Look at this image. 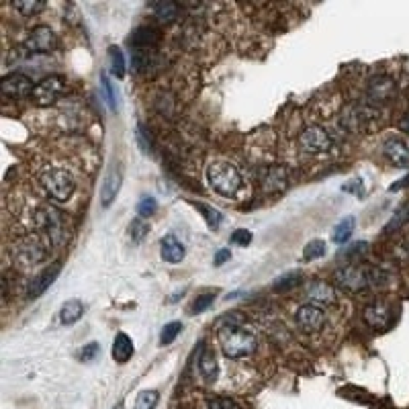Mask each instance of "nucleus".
<instances>
[{
  "mask_svg": "<svg viewBox=\"0 0 409 409\" xmlns=\"http://www.w3.org/2000/svg\"><path fill=\"white\" fill-rule=\"evenodd\" d=\"M217 334H219L222 350L227 358H233V360L246 358V356L254 354L258 348V335L254 334V330H250L246 326V322L237 313L225 315L219 322Z\"/></svg>",
  "mask_w": 409,
  "mask_h": 409,
  "instance_id": "1",
  "label": "nucleus"
},
{
  "mask_svg": "<svg viewBox=\"0 0 409 409\" xmlns=\"http://www.w3.org/2000/svg\"><path fill=\"white\" fill-rule=\"evenodd\" d=\"M391 281V274L376 266H362V264H346L334 272V283L350 293L362 289H383Z\"/></svg>",
  "mask_w": 409,
  "mask_h": 409,
  "instance_id": "2",
  "label": "nucleus"
},
{
  "mask_svg": "<svg viewBox=\"0 0 409 409\" xmlns=\"http://www.w3.org/2000/svg\"><path fill=\"white\" fill-rule=\"evenodd\" d=\"M207 183L219 197H225V199L235 197L244 185L240 170L233 164L224 162V160L211 162L207 166Z\"/></svg>",
  "mask_w": 409,
  "mask_h": 409,
  "instance_id": "3",
  "label": "nucleus"
},
{
  "mask_svg": "<svg viewBox=\"0 0 409 409\" xmlns=\"http://www.w3.org/2000/svg\"><path fill=\"white\" fill-rule=\"evenodd\" d=\"M35 227L39 233L51 244V246H60L64 244L66 235H68V222L64 217V213L53 207V205H43L35 211Z\"/></svg>",
  "mask_w": 409,
  "mask_h": 409,
  "instance_id": "4",
  "label": "nucleus"
},
{
  "mask_svg": "<svg viewBox=\"0 0 409 409\" xmlns=\"http://www.w3.org/2000/svg\"><path fill=\"white\" fill-rule=\"evenodd\" d=\"M47 244L49 242L41 233H25V235L17 237V242L12 244V258L25 268L35 266L39 262L45 260Z\"/></svg>",
  "mask_w": 409,
  "mask_h": 409,
  "instance_id": "5",
  "label": "nucleus"
},
{
  "mask_svg": "<svg viewBox=\"0 0 409 409\" xmlns=\"http://www.w3.org/2000/svg\"><path fill=\"white\" fill-rule=\"evenodd\" d=\"M41 186L56 201H68L76 190L74 176L66 168H47L41 174Z\"/></svg>",
  "mask_w": 409,
  "mask_h": 409,
  "instance_id": "6",
  "label": "nucleus"
},
{
  "mask_svg": "<svg viewBox=\"0 0 409 409\" xmlns=\"http://www.w3.org/2000/svg\"><path fill=\"white\" fill-rule=\"evenodd\" d=\"M299 146L307 153H326V151L332 149L334 142H332V137H330V133L326 129H322L317 125H311V127L301 131Z\"/></svg>",
  "mask_w": 409,
  "mask_h": 409,
  "instance_id": "7",
  "label": "nucleus"
},
{
  "mask_svg": "<svg viewBox=\"0 0 409 409\" xmlns=\"http://www.w3.org/2000/svg\"><path fill=\"white\" fill-rule=\"evenodd\" d=\"M295 319L305 334H315L326 326V309L317 303H307V305L299 307Z\"/></svg>",
  "mask_w": 409,
  "mask_h": 409,
  "instance_id": "8",
  "label": "nucleus"
},
{
  "mask_svg": "<svg viewBox=\"0 0 409 409\" xmlns=\"http://www.w3.org/2000/svg\"><path fill=\"white\" fill-rule=\"evenodd\" d=\"M23 45L29 53H49L58 47V37L49 27L39 25V27L29 31V35H27Z\"/></svg>",
  "mask_w": 409,
  "mask_h": 409,
  "instance_id": "9",
  "label": "nucleus"
},
{
  "mask_svg": "<svg viewBox=\"0 0 409 409\" xmlns=\"http://www.w3.org/2000/svg\"><path fill=\"white\" fill-rule=\"evenodd\" d=\"M33 82L31 78L21 72H12V74L4 76L2 82H0V90L4 97L8 99H27V97H33Z\"/></svg>",
  "mask_w": 409,
  "mask_h": 409,
  "instance_id": "10",
  "label": "nucleus"
},
{
  "mask_svg": "<svg viewBox=\"0 0 409 409\" xmlns=\"http://www.w3.org/2000/svg\"><path fill=\"white\" fill-rule=\"evenodd\" d=\"M397 84L391 76H374L367 86V99L372 105H385L395 99Z\"/></svg>",
  "mask_w": 409,
  "mask_h": 409,
  "instance_id": "11",
  "label": "nucleus"
},
{
  "mask_svg": "<svg viewBox=\"0 0 409 409\" xmlns=\"http://www.w3.org/2000/svg\"><path fill=\"white\" fill-rule=\"evenodd\" d=\"M64 92V80L60 76H49L45 80H41L33 88V101L39 107H49L53 105L60 94Z\"/></svg>",
  "mask_w": 409,
  "mask_h": 409,
  "instance_id": "12",
  "label": "nucleus"
},
{
  "mask_svg": "<svg viewBox=\"0 0 409 409\" xmlns=\"http://www.w3.org/2000/svg\"><path fill=\"white\" fill-rule=\"evenodd\" d=\"M62 272V262H51L49 266H45L37 276H33V281L29 283V289H27V297L29 299H37L41 297L53 283L56 278L60 276Z\"/></svg>",
  "mask_w": 409,
  "mask_h": 409,
  "instance_id": "13",
  "label": "nucleus"
},
{
  "mask_svg": "<svg viewBox=\"0 0 409 409\" xmlns=\"http://www.w3.org/2000/svg\"><path fill=\"white\" fill-rule=\"evenodd\" d=\"M383 153H385V158L393 166H397V168H409V148L406 146V142H401L397 137L387 140L385 146H383Z\"/></svg>",
  "mask_w": 409,
  "mask_h": 409,
  "instance_id": "14",
  "label": "nucleus"
},
{
  "mask_svg": "<svg viewBox=\"0 0 409 409\" xmlns=\"http://www.w3.org/2000/svg\"><path fill=\"white\" fill-rule=\"evenodd\" d=\"M372 111L367 107H350L348 111L342 115V125L350 131V133H360L367 125V121L371 119Z\"/></svg>",
  "mask_w": 409,
  "mask_h": 409,
  "instance_id": "15",
  "label": "nucleus"
},
{
  "mask_svg": "<svg viewBox=\"0 0 409 409\" xmlns=\"http://www.w3.org/2000/svg\"><path fill=\"white\" fill-rule=\"evenodd\" d=\"M121 185H123V174H121V168L119 166H112L105 178V185H103V190H101V203L103 207H109L115 197L119 194L121 190Z\"/></svg>",
  "mask_w": 409,
  "mask_h": 409,
  "instance_id": "16",
  "label": "nucleus"
},
{
  "mask_svg": "<svg viewBox=\"0 0 409 409\" xmlns=\"http://www.w3.org/2000/svg\"><path fill=\"white\" fill-rule=\"evenodd\" d=\"M365 322L374 328V330H381L385 326H389L391 322V309L385 305V303H372L365 309Z\"/></svg>",
  "mask_w": 409,
  "mask_h": 409,
  "instance_id": "17",
  "label": "nucleus"
},
{
  "mask_svg": "<svg viewBox=\"0 0 409 409\" xmlns=\"http://www.w3.org/2000/svg\"><path fill=\"white\" fill-rule=\"evenodd\" d=\"M160 252H162V258L166 262H170V264H178L185 258V246L172 233L162 240V250Z\"/></svg>",
  "mask_w": 409,
  "mask_h": 409,
  "instance_id": "18",
  "label": "nucleus"
},
{
  "mask_svg": "<svg viewBox=\"0 0 409 409\" xmlns=\"http://www.w3.org/2000/svg\"><path fill=\"white\" fill-rule=\"evenodd\" d=\"M158 41H160V33L153 27H137L129 37L133 49H151Z\"/></svg>",
  "mask_w": 409,
  "mask_h": 409,
  "instance_id": "19",
  "label": "nucleus"
},
{
  "mask_svg": "<svg viewBox=\"0 0 409 409\" xmlns=\"http://www.w3.org/2000/svg\"><path fill=\"white\" fill-rule=\"evenodd\" d=\"M112 360L119 365H125L131 356H133V342L127 334H117L115 342H112Z\"/></svg>",
  "mask_w": 409,
  "mask_h": 409,
  "instance_id": "20",
  "label": "nucleus"
},
{
  "mask_svg": "<svg viewBox=\"0 0 409 409\" xmlns=\"http://www.w3.org/2000/svg\"><path fill=\"white\" fill-rule=\"evenodd\" d=\"M287 181H289V176H287L285 168H281V166H272V168H268L266 174H264V186H266V190H270V192L283 190V188L287 186Z\"/></svg>",
  "mask_w": 409,
  "mask_h": 409,
  "instance_id": "21",
  "label": "nucleus"
},
{
  "mask_svg": "<svg viewBox=\"0 0 409 409\" xmlns=\"http://www.w3.org/2000/svg\"><path fill=\"white\" fill-rule=\"evenodd\" d=\"M199 371L203 374V378L209 381V383L217 378L219 367H217V358H215V352L213 350H205L201 354V358H199Z\"/></svg>",
  "mask_w": 409,
  "mask_h": 409,
  "instance_id": "22",
  "label": "nucleus"
},
{
  "mask_svg": "<svg viewBox=\"0 0 409 409\" xmlns=\"http://www.w3.org/2000/svg\"><path fill=\"white\" fill-rule=\"evenodd\" d=\"M307 295L313 303H334L335 291L328 283H311V287L307 289Z\"/></svg>",
  "mask_w": 409,
  "mask_h": 409,
  "instance_id": "23",
  "label": "nucleus"
},
{
  "mask_svg": "<svg viewBox=\"0 0 409 409\" xmlns=\"http://www.w3.org/2000/svg\"><path fill=\"white\" fill-rule=\"evenodd\" d=\"M82 313H84V305L80 301H76V299L66 301L62 305V311H60V322L64 326H72V324H76L82 317Z\"/></svg>",
  "mask_w": 409,
  "mask_h": 409,
  "instance_id": "24",
  "label": "nucleus"
},
{
  "mask_svg": "<svg viewBox=\"0 0 409 409\" xmlns=\"http://www.w3.org/2000/svg\"><path fill=\"white\" fill-rule=\"evenodd\" d=\"M151 10H153V15H156L160 21H164V23L176 21V19H178V12H181V8H178L176 2H158V4H151Z\"/></svg>",
  "mask_w": 409,
  "mask_h": 409,
  "instance_id": "25",
  "label": "nucleus"
},
{
  "mask_svg": "<svg viewBox=\"0 0 409 409\" xmlns=\"http://www.w3.org/2000/svg\"><path fill=\"white\" fill-rule=\"evenodd\" d=\"M354 227H356V222H354V217H344L340 224L334 227V233H332V237H334L335 244H346L348 240H350V235L354 233Z\"/></svg>",
  "mask_w": 409,
  "mask_h": 409,
  "instance_id": "26",
  "label": "nucleus"
},
{
  "mask_svg": "<svg viewBox=\"0 0 409 409\" xmlns=\"http://www.w3.org/2000/svg\"><path fill=\"white\" fill-rule=\"evenodd\" d=\"M408 222H409V203H406L403 207H399V209H397V213H393L391 222L385 225V231H387V233H393V231L401 229V227L408 224Z\"/></svg>",
  "mask_w": 409,
  "mask_h": 409,
  "instance_id": "27",
  "label": "nucleus"
},
{
  "mask_svg": "<svg viewBox=\"0 0 409 409\" xmlns=\"http://www.w3.org/2000/svg\"><path fill=\"white\" fill-rule=\"evenodd\" d=\"M149 64H151V49H133V53H131V66H133L135 72L148 70Z\"/></svg>",
  "mask_w": 409,
  "mask_h": 409,
  "instance_id": "28",
  "label": "nucleus"
},
{
  "mask_svg": "<svg viewBox=\"0 0 409 409\" xmlns=\"http://www.w3.org/2000/svg\"><path fill=\"white\" fill-rule=\"evenodd\" d=\"M181 332H183V324H181V322H170V324H166V326L162 328V332H160V344H162V346H170Z\"/></svg>",
  "mask_w": 409,
  "mask_h": 409,
  "instance_id": "29",
  "label": "nucleus"
},
{
  "mask_svg": "<svg viewBox=\"0 0 409 409\" xmlns=\"http://www.w3.org/2000/svg\"><path fill=\"white\" fill-rule=\"evenodd\" d=\"M301 278H303V274H301L299 270L287 272V274H283V276L274 283V289H276V291H291L293 287H297L299 283H301Z\"/></svg>",
  "mask_w": 409,
  "mask_h": 409,
  "instance_id": "30",
  "label": "nucleus"
},
{
  "mask_svg": "<svg viewBox=\"0 0 409 409\" xmlns=\"http://www.w3.org/2000/svg\"><path fill=\"white\" fill-rule=\"evenodd\" d=\"M324 254H326V242L324 240H311L303 250L305 260H315V258H322Z\"/></svg>",
  "mask_w": 409,
  "mask_h": 409,
  "instance_id": "31",
  "label": "nucleus"
},
{
  "mask_svg": "<svg viewBox=\"0 0 409 409\" xmlns=\"http://www.w3.org/2000/svg\"><path fill=\"white\" fill-rule=\"evenodd\" d=\"M199 211H203V217H205V222L207 225L211 227V229H217L219 224H222V213L217 211V209H213V207H209V205H203V203H197L194 205Z\"/></svg>",
  "mask_w": 409,
  "mask_h": 409,
  "instance_id": "32",
  "label": "nucleus"
},
{
  "mask_svg": "<svg viewBox=\"0 0 409 409\" xmlns=\"http://www.w3.org/2000/svg\"><path fill=\"white\" fill-rule=\"evenodd\" d=\"M23 17H33V15H37L41 12L43 8H45V2H37V0H27V2H15L12 4Z\"/></svg>",
  "mask_w": 409,
  "mask_h": 409,
  "instance_id": "33",
  "label": "nucleus"
},
{
  "mask_svg": "<svg viewBox=\"0 0 409 409\" xmlns=\"http://www.w3.org/2000/svg\"><path fill=\"white\" fill-rule=\"evenodd\" d=\"M109 58H111V66L115 76L117 78H123L125 76V58H123V51L112 45L111 49H109Z\"/></svg>",
  "mask_w": 409,
  "mask_h": 409,
  "instance_id": "34",
  "label": "nucleus"
},
{
  "mask_svg": "<svg viewBox=\"0 0 409 409\" xmlns=\"http://www.w3.org/2000/svg\"><path fill=\"white\" fill-rule=\"evenodd\" d=\"M158 391H142L137 395V401H135V409H153L156 403H158Z\"/></svg>",
  "mask_w": 409,
  "mask_h": 409,
  "instance_id": "35",
  "label": "nucleus"
},
{
  "mask_svg": "<svg viewBox=\"0 0 409 409\" xmlns=\"http://www.w3.org/2000/svg\"><path fill=\"white\" fill-rule=\"evenodd\" d=\"M213 301H215V293H203V295H199V297L194 299L192 307H190V313L192 315L203 313L205 309H209L213 305Z\"/></svg>",
  "mask_w": 409,
  "mask_h": 409,
  "instance_id": "36",
  "label": "nucleus"
},
{
  "mask_svg": "<svg viewBox=\"0 0 409 409\" xmlns=\"http://www.w3.org/2000/svg\"><path fill=\"white\" fill-rule=\"evenodd\" d=\"M148 231H149V225L140 217V219H133L131 222V225H129V235L135 240V242H142L146 235H148Z\"/></svg>",
  "mask_w": 409,
  "mask_h": 409,
  "instance_id": "37",
  "label": "nucleus"
},
{
  "mask_svg": "<svg viewBox=\"0 0 409 409\" xmlns=\"http://www.w3.org/2000/svg\"><path fill=\"white\" fill-rule=\"evenodd\" d=\"M156 209H158V203H156V199H153V197H144V199L140 201V205H137V213H140V217H149V215H153V213H156Z\"/></svg>",
  "mask_w": 409,
  "mask_h": 409,
  "instance_id": "38",
  "label": "nucleus"
},
{
  "mask_svg": "<svg viewBox=\"0 0 409 409\" xmlns=\"http://www.w3.org/2000/svg\"><path fill=\"white\" fill-rule=\"evenodd\" d=\"M99 354H101V346H99L97 342H92V344L84 346V348L78 352V358H80L82 362H90V360H94Z\"/></svg>",
  "mask_w": 409,
  "mask_h": 409,
  "instance_id": "39",
  "label": "nucleus"
},
{
  "mask_svg": "<svg viewBox=\"0 0 409 409\" xmlns=\"http://www.w3.org/2000/svg\"><path fill=\"white\" fill-rule=\"evenodd\" d=\"M207 409H240V406L229 397H211L207 401Z\"/></svg>",
  "mask_w": 409,
  "mask_h": 409,
  "instance_id": "40",
  "label": "nucleus"
},
{
  "mask_svg": "<svg viewBox=\"0 0 409 409\" xmlns=\"http://www.w3.org/2000/svg\"><path fill=\"white\" fill-rule=\"evenodd\" d=\"M101 80H103V92H105V97H107L109 107H111V109H117V92H115V88H112L111 80L107 78V74L101 76Z\"/></svg>",
  "mask_w": 409,
  "mask_h": 409,
  "instance_id": "41",
  "label": "nucleus"
},
{
  "mask_svg": "<svg viewBox=\"0 0 409 409\" xmlns=\"http://www.w3.org/2000/svg\"><path fill=\"white\" fill-rule=\"evenodd\" d=\"M365 250H367V242H358V244H352V246H350V248H348L346 252L342 250V252H340V258H342V256H344V260H352V258H358V256H360V254H362Z\"/></svg>",
  "mask_w": 409,
  "mask_h": 409,
  "instance_id": "42",
  "label": "nucleus"
},
{
  "mask_svg": "<svg viewBox=\"0 0 409 409\" xmlns=\"http://www.w3.org/2000/svg\"><path fill=\"white\" fill-rule=\"evenodd\" d=\"M250 242H252V233L248 229H235L231 233V244L235 246H248Z\"/></svg>",
  "mask_w": 409,
  "mask_h": 409,
  "instance_id": "43",
  "label": "nucleus"
},
{
  "mask_svg": "<svg viewBox=\"0 0 409 409\" xmlns=\"http://www.w3.org/2000/svg\"><path fill=\"white\" fill-rule=\"evenodd\" d=\"M395 254H397V258H399V260L409 264V237L408 240H401V242L397 244V248H395Z\"/></svg>",
  "mask_w": 409,
  "mask_h": 409,
  "instance_id": "44",
  "label": "nucleus"
},
{
  "mask_svg": "<svg viewBox=\"0 0 409 409\" xmlns=\"http://www.w3.org/2000/svg\"><path fill=\"white\" fill-rule=\"evenodd\" d=\"M137 142H140L142 151H151V142H149V137H146V131L142 125H137Z\"/></svg>",
  "mask_w": 409,
  "mask_h": 409,
  "instance_id": "45",
  "label": "nucleus"
},
{
  "mask_svg": "<svg viewBox=\"0 0 409 409\" xmlns=\"http://www.w3.org/2000/svg\"><path fill=\"white\" fill-rule=\"evenodd\" d=\"M229 258H231V252H229V250H219L217 256H215V264L222 266V264H225V260H229Z\"/></svg>",
  "mask_w": 409,
  "mask_h": 409,
  "instance_id": "46",
  "label": "nucleus"
},
{
  "mask_svg": "<svg viewBox=\"0 0 409 409\" xmlns=\"http://www.w3.org/2000/svg\"><path fill=\"white\" fill-rule=\"evenodd\" d=\"M399 127H401V131L409 133V112H406V115H403V119L399 121Z\"/></svg>",
  "mask_w": 409,
  "mask_h": 409,
  "instance_id": "47",
  "label": "nucleus"
},
{
  "mask_svg": "<svg viewBox=\"0 0 409 409\" xmlns=\"http://www.w3.org/2000/svg\"><path fill=\"white\" fill-rule=\"evenodd\" d=\"M408 185H409V176H408V178H403V183H399V185L391 186V190H397V188H401V186H408Z\"/></svg>",
  "mask_w": 409,
  "mask_h": 409,
  "instance_id": "48",
  "label": "nucleus"
},
{
  "mask_svg": "<svg viewBox=\"0 0 409 409\" xmlns=\"http://www.w3.org/2000/svg\"><path fill=\"white\" fill-rule=\"evenodd\" d=\"M112 409H125L123 406H117V408H112Z\"/></svg>",
  "mask_w": 409,
  "mask_h": 409,
  "instance_id": "49",
  "label": "nucleus"
}]
</instances>
